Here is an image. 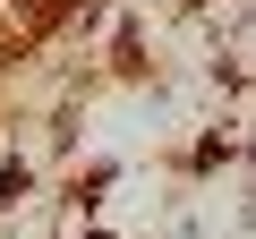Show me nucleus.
<instances>
[{
	"instance_id": "f257e3e1",
	"label": "nucleus",
	"mask_w": 256,
	"mask_h": 239,
	"mask_svg": "<svg viewBox=\"0 0 256 239\" xmlns=\"http://www.w3.org/2000/svg\"><path fill=\"white\" fill-rule=\"evenodd\" d=\"M9 9H26V18H60V0H9Z\"/></svg>"
}]
</instances>
